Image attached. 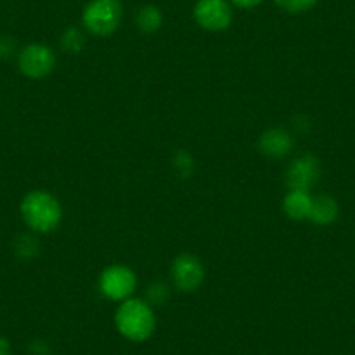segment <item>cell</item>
Here are the masks:
<instances>
[{
  "mask_svg": "<svg viewBox=\"0 0 355 355\" xmlns=\"http://www.w3.org/2000/svg\"><path fill=\"white\" fill-rule=\"evenodd\" d=\"M19 213L33 234H51L63 220L60 200L46 190H32L26 193L19 204Z\"/></svg>",
  "mask_w": 355,
  "mask_h": 355,
  "instance_id": "obj_1",
  "label": "cell"
},
{
  "mask_svg": "<svg viewBox=\"0 0 355 355\" xmlns=\"http://www.w3.org/2000/svg\"><path fill=\"white\" fill-rule=\"evenodd\" d=\"M115 327L125 340L143 343L155 333L157 319L153 306L146 300L129 298L117 306Z\"/></svg>",
  "mask_w": 355,
  "mask_h": 355,
  "instance_id": "obj_2",
  "label": "cell"
},
{
  "mask_svg": "<svg viewBox=\"0 0 355 355\" xmlns=\"http://www.w3.org/2000/svg\"><path fill=\"white\" fill-rule=\"evenodd\" d=\"M124 6L121 0H89L82 11V25L91 35L108 37L121 26Z\"/></svg>",
  "mask_w": 355,
  "mask_h": 355,
  "instance_id": "obj_3",
  "label": "cell"
},
{
  "mask_svg": "<svg viewBox=\"0 0 355 355\" xmlns=\"http://www.w3.org/2000/svg\"><path fill=\"white\" fill-rule=\"evenodd\" d=\"M136 286H138V279L129 266L110 265L100 275L101 295L112 302L122 303L132 298Z\"/></svg>",
  "mask_w": 355,
  "mask_h": 355,
  "instance_id": "obj_4",
  "label": "cell"
},
{
  "mask_svg": "<svg viewBox=\"0 0 355 355\" xmlns=\"http://www.w3.org/2000/svg\"><path fill=\"white\" fill-rule=\"evenodd\" d=\"M18 68L25 77L39 80L54 71L56 53L46 44H28L18 53Z\"/></svg>",
  "mask_w": 355,
  "mask_h": 355,
  "instance_id": "obj_5",
  "label": "cell"
},
{
  "mask_svg": "<svg viewBox=\"0 0 355 355\" xmlns=\"http://www.w3.org/2000/svg\"><path fill=\"white\" fill-rule=\"evenodd\" d=\"M193 19L207 32H225L234 21V6L230 0H197Z\"/></svg>",
  "mask_w": 355,
  "mask_h": 355,
  "instance_id": "obj_6",
  "label": "cell"
},
{
  "mask_svg": "<svg viewBox=\"0 0 355 355\" xmlns=\"http://www.w3.org/2000/svg\"><path fill=\"white\" fill-rule=\"evenodd\" d=\"M206 268L202 261L193 254L178 256L171 266V279L182 293H193L202 286Z\"/></svg>",
  "mask_w": 355,
  "mask_h": 355,
  "instance_id": "obj_7",
  "label": "cell"
},
{
  "mask_svg": "<svg viewBox=\"0 0 355 355\" xmlns=\"http://www.w3.org/2000/svg\"><path fill=\"white\" fill-rule=\"evenodd\" d=\"M320 178V164L313 155H302L293 160L286 169V183L289 190L310 192Z\"/></svg>",
  "mask_w": 355,
  "mask_h": 355,
  "instance_id": "obj_8",
  "label": "cell"
},
{
  "mask_svg": "<svg viewBox=\"0 0 355 355\" xmlns=\"http://www.w3.org/2000/svg\"><path fill=\"white\" fill-rule=\"evenodd\" d=\"M259 152L266 155L268 159H282L289 155L295 146V139L288 131L281 128L268 129L259 136Z\"/></svg>",
  "mask_w": 355,
  "mask_h": 355,
  "instance_id": "obj_9",
  "label": "cell"
},
{
  "mask_svg": "<svg viewBox=\"0 0 355 355\" xmlns=\"http://www.w3.org/2000/svg\"><path fill=\"white\" fill-rule=\"evenodd\" d=\"M340 214V206L331 196L320 193V196H312V207H310L309 221L319 227H327L334 223Z\"/></svg>",
  "mask_w": 355,
  "mask_h": 355,
  "instance_id": "obj_10",
  "label": "cell"
},
{
  "mask_svg": "<svg viewBox=\"0 0 355 355\" xmlns=\"http://www.w3.org/2000/svg\"><path fill=\"white\" fill-rule=\"evenodd\" d=\"M310 207H312V193L305 190H289L282 200V209L286 216L295 221L309 220Z\"/></svg>",
  "mask_w": 355,
  "mask_h": 355,
  "instance_id": "obj_11",
  "label": "cell"
},
{
  "mask_svg": "<svg viewBox=\"0 0 355 355\" xmlns=\"http://www.w3.org/2000/svg\"><path fill=\"white\" fill-rule=\"evenodd\" d=\"M136 26L141 30L143 33H155L159 32L160 26L164 23V15L157 6L146 4L143 8H139V11L136 12Z\"/></svg>",
  "mask_w": 355,
  "mask_h": 355,
  "instance_id": "obj_12",
  "label": "cell"
},
{
  "mask_svg": "<svg viewBox=\"0 0 355 355\" xmlns=\"http://www.w3.org/2000/svg\"><path fill=\"white\" fill-rule=\"evenodd\" d=\"M16 254L19 256L21 259H30L39 252V241L37 237L32 234H23L16 239Z\"/></svg>",
  "mask_w": 355,
  "mask_h": 355,
  "instance_id": "obj_13",
  "label": "cell"
},
{
  "mask_svg": "<svg viewBox=\"0 0 355 355\" xmlns=\"http://www.w3.org/2000/svg\"><path fill=\"white\" fill-rule=\"evenodd\" d=\"M85 39H84V33L80 32L78 28L71 26V28H67L61 35V47H63L67 53H80V49L84 47Z\"/></svg>",
  "mask_w": 355,
  "mask_h": 355,
  "instance_id": "obj_14",
  "label": "cell"
},
{
  "mask_svg": "<svg viewBox=\"0 0 355 355\" xmlns=\"http://www.w3.org/2000/svg\"><path fill=\"white\" fill-rule=\"evenodd\" d=\"M274 2L289 15H303L315 8L319 0H274Z\"/></svg>",
  "mask_w": 355,
  "mask_h": 355,
  "instance_id": "obj_15",
  "label": "cell"
},
{
  "mask_svg": "<svg viewBox=\"0 0 355 355\" xmlns=\"http://www.w3.org/2000/svg\"><path fill=\"white\" fill-rule=\"evenodd\" d=\"M167 296H169L167 286L162 284V282H155V284L150 286L148 291H146V298H148L146 302H148L150 305H162L167 300Z\"/></svg>",
  "mask_w": 355,
  "mask_h": 355,
  "instance_id": "obj_16",
  "label": "cell"
},
{
  "mask_svg": "<svg viewBox=\"0 0 355 355\" xmlns=\"http://www.w3.org/2000/svg\"><path fill=\"white\" fill-rule=\"evenodd\" d=\"M178 160H176V167H178V173L182 174H189L193 167V160L189 153L185 152H180L178 153Z\"/></svg>",
  "mask_w": 355,
  "mask_h": 355,
  "instance_id": "obj_17",
  "label": "cell"
},
{
  "mask_svg": "<svg viewBox=\"0 0 355 355\" xmlns=\"http://www.w3.org/2000/svg\"><path fill=\"white\" fill-rule=\"evenodd\" d=\"M15 49H16V44L11 37H6V35L0 37V58H2V60L12 56Z\"/></svg>",
  "mask_w": 355,
  "mask_h": 355,
  "instance_id": "obj_18",
  "label": "cell"
},
{
  "mask_svg": "<svg viewBox=\"0 0 355 355\" xmlns=\"http://www.w3.org/2000/svg\"><path fill=\"white\" fill-rule=\"evenodd\" d=\"M263 0H230V4L239 9H254L261 4Z\"/></svg>",
  "mask_w": 355,
  "mask_h": 355,
  "instance_id": "obj_19",
  "label": "cell"
},
{
  "mask_svg": "<svg viewBox=\"0 0 355 355\" xmlns=\"http://www.w3.org/2000/svg\"><path fill=\"white\" fill-rule=\"evenodd\" d=\"M0 355H12L11 345H9V341L4 336H0Z\"/></svg>",
  "mask_w": 355,
  "mask_h": 355,
  "instance_id": "obj_20",
  "label": "cell"
}]
</instances>
